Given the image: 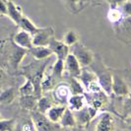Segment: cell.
<instances>
[{
    "label": "cell",
    "instance_id": "6da1fadb",
    "mask_svg": "<svg viewBox=\"0 0 131 131\" xmlns=\"http://www.w3.org/2000/svg\"><path fill=\"white\" fill-rule=\"evenodd\" d=\"M31 119L33 120L36 131H62L63 129L58 123L50 121L45 113L38 112L37 110L31 112Z\"/></svg>",
    "mask_w": 131,
    "mask_h": 131
},
{
    "label": "cell",
    "instance_id": "7a4b0ae2",
    "mask_svg": "<svg viewBox=\"0 0 131 131\" xmlns=\"http://www.w3.org/2000/svg\"><path fill=\"white\" fill-rule=\"evenodd\" d=\"M70 52L77 58L79 63L83 68L89 67L95 59V55L92 50H90L88 47H86L84 45L80 42H77L76 45L70 47Z\"/></svg>",
    "mask_w": 131,
    "mask_h": 131
},
{
    "label": "cell",
    "instance_id": "3957f363",
    "mask_svg": "<svg viewBox=\"0 0 131 131\" xmlns=\"http://www.w3.org/2000/svg\"><path fill=\"white\" fill-rule=\"evenodd\" d=\"M98 112L99 111L97 108L88 105H85L83 108H81L79 111L73 112L75 119H76L77 126L83 127V126L88 125L95 118V116L98 114Z\"/></svg>",
    "mask_w": 131,
    "mask_h": 131
},
{
    "label": "cell",
    "instance_id": "277c9868",
    "mask_svg": "<svg viewBox=\"0 0 131 131\" xmlns=\"http://www.w3.org/2000/svg\"><path fill=\"white\" fill-rule=\"evenodd\" d=\"M71 96L69 86L66 83H59L51 91V98L57 105H67L68 100Z\"/></svg>",
    "mask_w": 131,
    "mask_h": 131
},
{
    "label": "cell",
    "instance_id": "5b68a950",
    "mask_svg": "<svg viewBox=\"0 0 131 131\" xmlns=\"http://www.w3.org/2000/svg\"><path fill=\"white\" fill-rule=\"evenodd\" d=\"M52 37H54L52 27L40 28L33 36V46H48Z\"/></svg>",
    "mask_w": 131,
    "mask_h": 131
},
{
    "label": "cell",
    "instance_id": "8992f818",
    "mask_svg": "<svg viewBox=\"0 0 131 131\" xmlns=\"http://www.w3.org/2000/svg\"><path fill=\"white\" fill-rule=\"evenodd\" d=\"M82 68L83 67L79 63L77 58L71 52H69L64 59V71L68 73L70 77L78 78L82 72Z\"/></svg>",
    "mask_w": 131,
    "mask_h": 131
},
{
    "label": "cell",
    "instance_id": "52a82bcc",
    "mask_svg": "<svg viewBox=\"0 0 131 131\" xmlns=\"http://www.w3.org/2000/svg\"><path fill=\"white\" fill-rule=\"evenodd\" d=\"M48 47L51 49V51L56 56V58L62 59V60H64L66 58V56L70 52V47L66 46L62 40L55 39V37L51 38Z\"/></svg>",
    "mask_w": 131,
    "mask_h": 131
},
{
    "label": "cell",
    "instance_id": "ba28073f",
    "mask_svg": "<svg viewBox=\"0 0 131 131\" xmlns=\"http://www.w3.org/2000/svg\"><path fill=\"white\" fill-rule=\"evenodd\" d=\"M112 93L116 97L124 98L125 96H127L130 93V87L127 85V83L120 76L112 74Z\"/></svg>",
    "mask_w": 131,
    "mask_h": 131
},
{
    "label": "cell",
    "instance_id": "9c48e42d",
    "mask_svg": "<svg viewBox=\"0 0 131 131\" xmlns=\"http://www.w3.org/2000/svg\"><path fill=\"white\" fill-rule=\"evenodd\" d=\"M115 130V122L114 118L110 112H103L99 118L96 131H114Z\"/></svg>",
    "mask_w": 131,
    "mask_h": 131
},
{
    "label": "cell",
    "instance_id": "30bf717a",
    "mask_svg": "<svg viewBox=\"0 0 131 131\" xmlns=\"http://www.w3.org/2000/svg\"><path fill=\"white\" fill-rule=\"evenodd\" d=\"M13 41L14 45H16L17 46L30 50L33 46V36L28 32L21 30L14 35Z\"/></svg>",
    "mask_w": 131,
    "mask_h": 131
},
{
    "label": "cell",
    "instance_id": "8fae6325",
    "mask_svg": "<svg viewBox=\"0 0 131 131\" xmlns=\"http://www.w3.org/2000/svg\"><path fill=\"white\" fill-rule=\"evenodd\" d=\"M57 81L58 80L52 75L51 69H48V67L46 68V70L43 72V75H42L41 83H40V88H41L42 95H43V93L52 91L53 88L57 85Z\"/></svg>",
    "mask_w": 131,
    "mask_h": 131
},
{
    "label": "cell",
    "instance_id": "7c38bea8",
    "mask_svg": "<svg viewBox=\"0 0 131 131\" xmlns=\"http://www.w3.org/2000/svg\"><path fill=\"white\" fill-rule=\"evenodd\" d=\"M29 50L25 49V48H22L19 47L15 45L13 48V51L10 55V58H9V62H10V65L13 67L15 70H17L19 68L20 64L22 63V61L24 60L25 56L27 55V52Z\"/></svg>",
    "mask_w": 131,
    "mask_h": 131
},
{
    "label": "cell",
    "instance_id": "4fadbf2b",
    "mask_svg": "<svg viewBox=\"0 0 131 131\" xmlns=\"http://www.w3.org/2000/svg\"><path fill=\"white\" fill-rule=\"evenodd\" d=\"M6 3H7V16L18 26V24L20 23L22 17L24 16L23 15V11H22V8L19 5H17L16 3H14L13 1H11V0H6Z\"/></svg>",
    "mask_w": 131,
    "mask_h": 131
},
{
    "label": "cell",
    "instance_id": "5bb4252c",
    "mask_svg": "<svg viewBox=\"0 0 131 131\" xmlns=\"http://www.w3.org/2000/svg\"><path fill=\"white\" fill-rule=\"evenodd\" d=\"M78 79L79 81L82 83V85L84 86L86 92L88 91V89L90 88V86L92 84L96 83V82H99L98 77L95 74V72L92 71L91 69H88L87 67H84V69L82 68V72H81L80 76L78 77Z\"/></svg>",
    "mask_w": 131,
    "mask_h": 131
},
{
    "label": "cell",
    "instance_id": "9a60e30c",
    "mask_svg": "<svg viewBox=\"0 0 131 131\" xmlns=\"http://www.w3.org/2000/svg\"><path fill=\"white\" fill-rule=\"evenodd\" d=\"M67 108V105H52L47 112H46V117L48 118L50 121H52L54 123H59L60 119L62 117L63 113Z\"/></svg>",
    "mask_w": 131,
    "mask_h": 131
},
{
    "label": "cell",
    "instance_id": "2e32d148",
    "mask_svg": "<svg viewBox=\"0 0 131 131\" xmlns=\"http://www.w3.org/2000/svg\"><path fill=\"white\" fill-rule=\"evenodd\" d=\"M29 51H31L34 58L39 61H43L49 58L53 54L48 46H32V48Z\"/></svg>",
    "mask_w": 131,
    "mask_h": 131
},
{
    "label": "cell",
    "instance_id": "e0dca14e",
    "mask_svg": "<svg viewBox=\"0 0 131 131\" xmlns=\"http://www.w3.org/2000/svg\"><path fill=\"white\" fill-rule=\"evenodd\" d=\"M86 104L85 95H71L67 103V107L72 112H76L83 108Z\"/></svg>",
    "mask_w": 131,
    "mask_h": 131
},
{
    "label": "cell",
    "instance_id": "ac0fdd59",
    "mask_svg": "<svg viewBox=\"0 0 131 131\" xmlns=\"http://www.w3.org/2000/svg\"><path fill=\"white\" fill-rule=\"evenodd\" d=\"M20 106L23 110H26L29 112H33L37 110L38 98L35 95H27V96H20L19 99Z\"/></svg>",
    "mask_w": 131,
    "mask_h": 131
},
{
    "label": "cell",
    "instance_id": "d6986e66",
    "mask_svg": "<svg viewBox=\"0 0 131 131\" xmlns=\"http://www.w3.org/2000/svg\"><path fill=\"white\" fill-rule=\"evenodd\" d=\"M58 124L63 129H69V128H72V127L77 126L76 119H75V116H74V113H73L72 111H70L67 107L65 110V112H64V113H63L61 119H60Z\"/></svg>",
    "mask_w": 131,
    "mask_h": 131
},
{
    "label": "cell",
    "instance_id": "ffe728a7",
    "mask_svg": "<svg viewBox=\"0 0 131 131\" xmlns=\"http://www.w3.org/2000/svg\"><path fill=\"white\" fill-rule=\"evenodd\" d=\"M18 26L21 28V30L25 31V32H28L29 34H31L32 36H34L36 33H38L40 28L37 27L31 20L29 19L26 16H23L22 19L20 21V23L18 24Z\"/></svg>",
    "mask_w": 131,
    "mask_h": 131
},
{
    "label": "cell",
    "instance_id": "44dd1931",
    "mask_svg": "<svg viewBox=\"0 0 131 131\" xmlns=\"http://www.w3.org/2000/svg\"><path fill=\"white\" fill-rule=\"evenodd\" d=\"M53 105L52 104V98L42 95L38 99V104H37V111L41 113H45Z\"/></svg>",
    "mask_w": 131,
    "mask_h": 131
},
{
    "label": "cell",
    "instance_id": "7402d4cb",
    "mask_svg": "<svg viewBox=\"0 0 131 131\" xmlns=\"http://www.w3.org/2000/svg\"><path fill=\"white\" fill-rule=\"evenodd\" d=\"M16 97V92H15V88L10 87L6 90H4L3 92L0 94V105H10L13 103Z\"/></svg>",
    "mask_w": 131,
    "mask_h": 131
},
{
    "label": "cell",
    "instance_id": "603a6c76",
    "mask_svg": "<svg viewBox=\"0 0 131 131\" xmlns=\"http://www.w3.org/2000/svg\"><path fill=\"white\" fill-rule=\"evenodd\" d=\"M68 86H69L71 95H84L86 92L84 86L82 85V83L79 81L78 78L70 77Z\"/></svg>",
    "mask_w": 131,
    "mask_h": 131
},
{
    "label": "cell",
    "instance_id": "cb8c5ba5",
    "mask_svg": "<svg viewBox=\"0 0 131 131\" xmlns=\"http://www.w3.org/2000/svg\"><path fill=\"white\" fill-rule=\"evenodd\" d=\"M66 46H68L69 47L73 46L74 45H76L77 42H79V35L77 32L73 31V30H69L67 33L64 35V38L62 40Z\"/></svg>",
    "mask_w": 131,
    "mask_h": 131
},
{
    "label": "cell",
    "instance_id": "d4e9b609",
    "mask_svg": "<svg viewBox=\"0 0 131 131\" xmlns=\"http://www.w3.org/2000/svg\"><path fill=\"white\" fill-rule=\"evenodd\" d=\"M51 72H52L53 76L57 80L61 78L63 75V72H64V60L56 58V61L51 66Z\"/></svg>",
    "mask_w": 131,
    "mask_h": 131
},
{
    "label": "cell",
    "instance_id": "484cf974",
    "mask_svg": "<svg viewBox=\"0 0 131 131\" xmlns=\"http://www.w3.org/2000/svg\"><path fill=\"white\" fill-rule=\"evenodd\" d=\"M107 18L112 23H120L124 18V15L122 13V11L119 10L117 7H111L107 14Z\"/></svg>",
    "mask_w": 131,
    "mask_h": 131
},
{
    "label": "cell",
    "instance_id": "4316f807",
    "mask_svg": "<svg viewBox=\"0 0 131 131\" xmlns=\"http://www.w3.org/2000/svg\"><path fill=\"white\" fill-rule=\"evenodd\" d=\"M19 93L21 96H27V95H35V85L30 80L27 79L23 85L20 87Z\"/></svg>",
    "mask_w": 131,
    "mask_h": 131
},
{
    "label": "cell",
    "instance_id": "83f0119b",
    "mask_svg": "<svg viewBox=\"0 0 131 131\" xmlns=\"http://www.w3.org/2000/svg\"><path fill=\"white\" fill-rule=\"evenodd\" d=\"M15 126L16 121L14 118L0 120V131H15Z\"/></svg>",
    "mask_w": 131,
    "mask_h": 131
},
{
    "label": "cell",
    "instance_id": "f1b7e54d",
    "mask_svg": "<svg viewBox=\"0 0 131 131\" xmlns=\"http://www.w3.org/2000/svg\"><path fill=\"white\" fill-rule=\"evenodd\" d=\"M122 108H123V113L126 117L131 116V93H129L127 96H125L123 98Z\"/></svg>",
    "mask_w": 131,
    "mask_h": 131
},
{
    "label": "cell",
    "instance_id": "f546056e",
    "mask_svg": "<svg viewBox=\"0 0 131 131\" xmlns=\"http://www.w3.org/2000/svg\"><path fill=\"white\" fill-rule=\"evenodd\" d=\"M19 131H36L35 125L33 123V120L31 117L29 119H24L22 121V123L20 124Z\"/></svg>",
    "mask_w": 131,
    "mask_h": 131
},
{
    "label": "cell",
    "instance_id": "4dcf8cb0",
    "mask_svg": "<svg viewBox=\"0 0 131 131\" xmlns=\"http://www.w3.org/2000/svg\"><path fill=\"white\" fill-rule=\"evenodd\" d=\"M122 8V13L125 15L126 17H131V0H127L121 5Z\"/></svg>",
    "mask_w": 131,
    "mask_h": 131
},
{
    "label": "cell",
    "instance_id": "1f68e13d",
    "mask_svg": "<svg viewBox=\"0 0 131 131\" xmlns=\"http://www.w3.org/2000/svg\"><path fill=\"white\" fill-rule=\"evenodd\" d=\"M120 25H121L122 29H123L124 31L131 33V17L123 18L122 21L120 22Z\"/></svg>",
    "mask_w": 131,
    "mask_h": 131
},
{
    "label": "cell",
    "instance_id": "d6a6232c",
    "mask_svg": "<svg viewBox=\"0 0 131 131\" xmlns=\"http://www.w3.org/2000/svg\"><path fill=\"white\" fill-rule=\"evenodd\" d=\"M0 16H7L6 0H0Z\"/></svg>",
    "mask_w": 131,
    "mask_h": 131
},
{
    "label": "cell",
    "instance_id": "836d02e7",
    "mask_svg": "<svg viewBox=\"0 0 131 131\" xmlns=\"http://www.w3.org/2000/svg\"><path fill=\"white\" fill-rule=\"evenodd\" d=\"M106 1L111 4L112 7H117V6H121L125 1H127V0H106Z\"/></svg>",
    "mask_w": 131,
    "mask_h": 131
},
{
    "label": "cell",
    "instance_id": "e575fe53",
    "mask_svg": "<svg viewBox=\"0 0 131 131\" xmlns=\"http://www.w3.org/2000/svg\"><path fill=\"white\" fill-rule=\"evenodd\" d=\"M4 78H5V73L3 72V70H2V69H0V84L3 82Z\"/></svg>",
    "mask_w": 131,
    "mask_h": 131
},
{
    "label": "cell",
    "instance_id": "d590c367",
    "mask_svg": "<svg viewBox=\"0 0 131 131\" xmlns=\"http://www.w3.org/2000/svg\"><path fill=\"white\" fill-rule=\"evenodd\" d=\"M68 131H83V129L80 126H75V127H72V128H69Z\"/></svg>",
    "mask_w": 131,
    "mask_h": 131
},
{
    "label": "cell",
    "instance_id": "8d00e7d4",
    "mask_svg": "<svg viewBox=\"0 0 131 131\" xmlns=\"http://www.w3.org/2000/svg\"><path fill=\"white\" fill-rule=\"evenodd\" d=\"M125 121H126V123L131 127V116H127V117H125Z\"/></svg>",
    "mask_w": 131,
    "mask_h": 131
},
{
    "label": "cell",
    "instance_id": "74e56055",
    "mask_svg": "<svg viewBox=\"0 0 131 131\" xmlns=\"http://www.w3.org/2000/svg\"><path fill=\"white\" fill-rule=\"evenodd\" d=\"M1 119H2V117H1V113H0V120H1Z\"/></svg>",
    "mask_w": 131,
    "mask_h": 131
},
{
    "label": "cell",
    "instance_id": "f35d334b",
    "mask_svg": "<svg viewBox=\"0 0 131 131\" xmlns=\"http://www.w3.org/2000/svg\"><path fill=\"white\" fill-rule=\"evenodd\" d=\"M93 1H100V0H93Z\"/></svg>",
    "mask_w": 131,
    "mask_h": 131
},
{
    "label": "cell",
    "instance_id": "ab89813d",
    "mask_svg": "<svg viewBox=\"0 0 131 131\" xmlns=\"http://www.w3.org/2000/svg\"><path fill=\"white\" fill-rule=\"evenodd\" d=\"M130 93H131V88H130Z\"/></svg>",
    "mask_w": 131,
    "mask_h": 131
}]
</instances>
